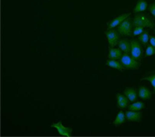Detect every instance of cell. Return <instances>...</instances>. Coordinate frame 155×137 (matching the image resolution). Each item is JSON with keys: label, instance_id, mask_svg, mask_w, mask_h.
Listing matches in <instances>:
<instances>
[{"label": "cell", "instance_id": "6da1fadb", "mask_svg": "<svg viewBox=\"0 0 155 137\" xmlns=\"http://www.w3.org/2000/svg\"><path fill=\"white\" fill-rule=\"evenodd\" d=\"M132 23L134 27H143L148 28H153L154 23L153 21L146 14L141 12L136 13L134 19H132Z\"/></svg>", "mask_w": 155, "mask_h": 137}, {"label": "cell", "instance_id": "7a4b0ae2", "mask_svg": "<svg viewBox=\"0 0 155 137\" xmlns=\"http://www.w3.org/2000/svg\"><path fill=\"white\" fill-rule=\"evenodd\" d=\"M120 62L121 65L124 67L125 69H133V70H137L139 68L140 64L138 63L137 60L134 59L131 55L124 53L121 57L120 58Z\"/></svg>", "mask_w": 155, "mask_h": 137}, {"label": "cell", "instance_id": "3957f363", "mask_svg": "<svg viewBox=\"0 0 155 137\" xmlns=\"http://www.w3.org/2000/svg\"><path fill=\"white\" fill-rule=\"evenodd\" d=\"M133 23H132L131 18H127L122 22L120 24L117 28V31L119 32L120 35L123 36H132L133 32Z\"/></svg>", "mask_w": 155, "mask_h": 137}, {"label": "cell", "instance_id": "277c9868", "mask_svg": "<svg viewBox=\"0 0 155 137\" xmlns=\"http://www.w3.org/2000/svg\"><path fill=\"white\" fill-rule=\"evenodd\" d=\"M130 44H131V51H130V55L132 57L137 61H141L143 58V50L142 48L141 44L139 43L138 40L137 39H133L130 41Z\"/></svg>", "mask_w": 155, "mask_h": 137}, {"label": "cell", "instance_id": "5b68a950", "mask_svg": "<svg viewBox=\"0 0 155 137\" xmlns=\"http://www.w3.org/2000/svg\"><path fill=\"white\" fill-rule=\"evenodd\" d=\"M105 34L107 35V38L108 44H109V48H114V46L118 45L120 42V34L119 32L115 29H108L105 32Z\"/></svg>", "mask_w": 155, "mask_h": 137}, {"label": "cell", "instance_id": "8992f818", "mask_svg": "<svg viewBox=\"0 0 155 137\" xmlns=\"http://www.w3.org/2000/svg\"><path fill=\"white\" fill-rule=\"evenodd\" d=\"M51 127L56 128V130L58 131L59 135H61V136L69 137L72 135L73 129H72L71 127H67V126H64L61 121H59L57 123H53L51 125Z\"/></svg>", "mask_w": 155, "mask_h": 137}, {"label": "cell", "instance_id": "52a82bcc", "mask_svg": "<svg viewBox=\"0 0 155 137\" xmlns=\"http://www.w3.org/2000/svg\"><path fill=\"white\" fill-rule=\"evenodd\" d=\"M130 16V13L128 12V13H123V14H120V16L114 18V20L110 21L107 24V28L108 29H113L115 27H118L120 23L122 22L124 20H126L127 18H129Z\"/></svg>", "mask_w": 155, "mask_h": 137}, {"label": "cell", "instance_id": "ba28073f", "mask_svg": "<svg viewBox=\"0 0 155 137\" xmlns=\"http://www.w3.org/2000/svg\"><path fill=\"white\" fill-rule=\"evenodd\" d=\"M126 115V119L128 121H131V122H141L142 121V113L136 112V111H127L125 113Z\"/></svg>", "mask_w": 155, "mask_h": 137}, {"label": "cell", "instance_id": "9c48e42d", "mask_svg": "<svg viewBox=\"0 0 155 137\" xmlns=\"http://www.w3.org/2000/svg\"><path fill=\"white\" fill-rule=\"evenodd\" d=\"M116 99H117V107L120 109H125L130 105V100L127 98L125 95L122 94H116Z\"/></svg>", "mask_w": 155, "mask_h": 137}, {"label": "cell", "instance_id": "30bf717a", "mask_svg": "<svg viewBox=\"0 0 155 137\" xmlns=\"http://www.w3.org/2000/svg\"><path fill=\"white\" fill-rule=\"evenodd\" d=\"M137 93H138V96L143 100H149V99H151V97L153 96V92L144 86L139 87Z\"/></svg>", "mask_w": 155, "mask_h": 137}, {"label": "cell", "instance_id": "8fae6325", "mask_svg": "<svg viewBox=\"0 0 155 137\" xmlns=\"http://www.w3.org/2000/svg\"><path fill=\"white\" fill-rule=\"evenodd\" d=\"M119 48L122 51V52L127 53V54H130V51H131V44H130V41L128 39H120L118 44Z\"/></svg>", "mask_w": 155, "mask_h": 137}, {"label": "cell", "instance_id": "7c38bea8", "mask_svg": "<svg viewBox=\"0 0 155 137\" xmlns=\"http://www.w3.org/2000/svg\"><path fill=\"white\" fill-rule=\"evenodd\" d=\"M124 95L127 96V98L130 100V102H135L137 99L138 93L137 90L134 88H127L124 90Z\"/></svg>", "mask_w": 155, "mask_h": 137}, {"label": "cell", "instance_id": "4fadbf2b", "mask_svg": "<svg viewBox=\"0 0 155 137\" xmlns=\"http://www.w3.org/2000/svg\"><path fill=\"white\" fill-rule=\"evenodd\" d=\"M123 55V52L120 49L115 48H109V53H108V59H120Z\"/></svg>", "mask_w": 155, "mask_h": 137}, {"label": "cell", "instance_id": "5bb4252c", "mask_svg": "<svg viewBox=\"0 0 155 137\" xmlns=\"http://www.w3.org/2000/svg\"><path fill=\"white\" fill-rule=\"evenodd\" d=\"M148 8V4L145 0H139L135 8L133 9V12L134 13H138V12H142V11H145Z\"/></svg>", "mask_w": 155, "mask_h": 137}, {"label": "cell", "instance_id": "9a60e30c", "mask_svg": "<svg viewBox=\"0 0 155 137\" xmlns=\"http://www.w3.org/2000/svg\"><path fill=\"white\" fill-rule=\"evenodd\" d=\"M106 65L108 66V67H112V68L117 69V70H119L120 72H123V70L125 69L124 67L121 65V63L120 61L115 60V59H107V62H106Z\"/></svg>", "mask_w": 155, "mask_h": 137}, {"label": "cell", "instance_id": "2e32d148", "mask_svg": "<svg viewBox=\"0 0 155 137\" xmlns=\"http://www.w3.org/2000/svg\"><path fill=\"white\" fill-rule=\"evenodd\" d=\"M126 120H127V119H126L125 113H123L122 111H120V113L117 114L115 119L114 120V125L115 126H119L122 125L123 123H125Z\"/></svg>", "mask_w": 155, "mask_h": 137}, {"label": "cell", "instance_id": "e0dca14e", "mask_svg": "<svg viewBox=\"0 0 155 137\" xmlns=\"http://www.w3.org/2000/svg\"><path fill=\"white\" fill-rule=\"evenodd\" d=\"M150 39V35H149V32L148 31H144L143 33L138 35V41L142 44V45L147 46L148 41Z\"/></svg>", "mask_w": 155, "mask_h": 137}, {"label": "cell", "instance_id": "ac0fdd59", "mask_svg": "<svg viewBox=\"0 0 155 137\" xmlns=\"http://www.w3.org/2000/svg\"><path fill=\"white\" fill-rule=\"evenodd\" d=\"M143 108H144V103L143 102H136V103H132V104L128 106V109L129 110H130V111H136V112L141 111Z\"/></svg>", "mask_w": 155, "mask_h": 137}, {"label": "cell", "instance_id": "d6986e66", "mask_svg": "<svg viewBox=\"0 0 155 137\" xmlns=\"http://www.w3.org/2000/svg\"><path fill=\"white\" fill-rule=\"evenodd\" d=\"M141 80H149V81L151 82L152 86H153V88H155V72L154 73H151V74H149V75H147V76H145V77H143Z\"/></svg>", "mask_w": 155, "mask_h": 137}, {"label": "cell", "instance_id": "ffe728a7", "mask_svg": "<svg viewBox=\"0 0 155 137\" xmlns=\"http://www.w3.org/2000/svg\"><path fill=\"white\" fill-rule=\"evenodd\" d=\"M143 32H144V28H143V27H134V29L132 32V36L140 35Z\"/></svg>", "mask_w": 155, "mask_h": 137}, {"label": "cell", "instance_id": "44dd1931", "mask_svg": "<svg viewBox=\"0 0 155 137\" xmlns=\"http://www.w3.org/2000/svg\"><path fill=\"white\" fill-rule=\"evenodd\" d=\"M145 54L146 56H153L155 55V48L153 46L148 45L145 50Z\"/></svg>", "mask_w": 155, "mask_h": 137}, {"label": "cell", "instance_id": "7402d4cb", "mask_svg": "<svg viewBox=\"0 0 155 137\" xmlns=\"http://www.w3.org/2000/svg\"><path fill=\"white\" fill-rule=\"evenodd\" d=\"M148 10L151 12V14H153V16L155 18V3L150 5L148 6Z\"/></svg>", "mask_w": 155, "mask_h": 137}, {"label": "cell", "instance_id": "603a6c76", "mask_svg": "<svg viewBox=\"0 0 155 137\" xmlns=\"http://www.w3.org/2000/svg\"><path fill=\"white\" fill-rule=\"evenodd\" d=\"M149 42H150L151 45L153 46V47H154V48H155V36H150Z\"/></svg>", "mask_w": 155, "mask_h": 137}, {"label": "cell", "instance_id": "cb8c5ba5", "mask_svg": "<svg viewBox=\"0 0 155 137\" xmlns=\"http://www.w3.org/2000/svg\"><path fill=\"white\" fill-rule=\"evenodd\" d=\"M154 91H155V88H154Z\"/></svg>", "mask_w": 155, "mask_h": 137}, {"label": "cell", "instance_id": "d4e9b609", "mask_svg": "<svg viewBox=\"0 0 155 137\" xmlns=\"http://www.w3.org/2000/svg\"><path fill=\"white\" fill-rule=\"evenodd\" d=\"M154 30H155V28H154Z\"/></svg>", "mask_w": 155, "mask_h": 137}]
</instances>
